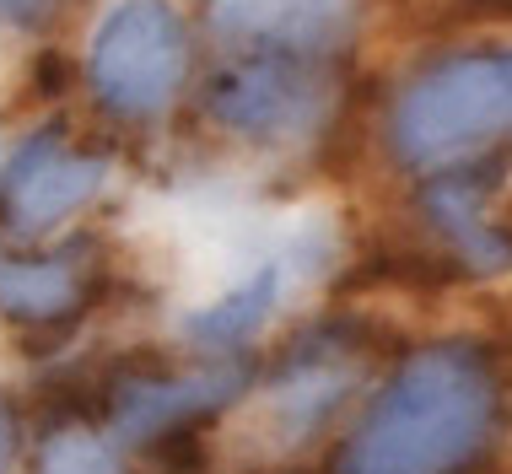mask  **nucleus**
Instances as JSON below:
<instances>
[{"label":"nucleus","instance_id":"obj_1","mask_svg":"<svg viewBox=\"0 0 512 474\" xmlns=\"http://www.w3.org/2000/svg\"><path fill=\"white\" fill-rule=\"evenodd\" d=\"M502 404L507 383L486 345H426L372 399L335 474H469L491 453Z\"/></svg>","mask_w":512,"mask_h":474},{"label":"nucleus","instance_id":"obj_2","mask_svg":"<svg viewBox=\"0 0 512 474\" xmlns=\"http://www.w3.org/2000/svg\"><path fill=\"white\" fill-rule=\"evenodd\" d=\"M394 151L415 173H464L512 146V49L448 54L394 108Z\"/></svg>","mask_w":512,"mask_h":474},{"label":"nucleus","instance_id":"obj_3","mask_svg":"<svg viewBox=\"0 0 512 474\" xmlns=\"http://www.w3.org/2000/svg\"><path fill=\"white\" fill-rule=\"evenodd\" d=\"M189 71V38L168 0H114L92 33L87 76L108 114L157 119Z\"/></svg>","mask_w":512,"mask_h":474},{"label":"nucleus","instance_id":"obj_4","mask_svg":"<svg viewBox=\"0 0 512 474\" xmlns=\"http://www.w3.org/2000/svg\"><path fill=\"white\" fill-rule=\"evenodd\" d=\"M211 119L248 141H292L308 135L329 108V81L302 54H259L232 65L211 87Z\"/></svg>","mask_w":512,"mask_h":474},{"label":"nucleus","instance_id":"obj_5","mask_svg":"<svg viewBox=\"0 0 512 474\" xmlns=\"http://www.w3.org/2000/svg\"><path fill=\"white\" fill-rule=\"evenodd\" d=\"M362 345L345 340L340 329H318L313 340L292 345L275 361L270 378V431L275 448H297V442L318 437L329 426V415L351 399V388L362 383Z\"/></svg>","mask_w":512,"mask_h":474},{"label":"nucleus","instance_id":"obj_6","mask_svg":"<svg viewBox=\"0 0 512 474\" xmlns=\"http://www.w3.org/2000/svg\"><path fill=\"white\" fill-rule=\"evenodd\" d=\"M248 388V361H216L200 372H130L108 383L114 426L135 442H157L173 431H189L200 415L232 404Z\"/></svg>","mask_w":512,"mask_h":474},{"label":"nucleus","instance_id":"obj_7","mask_svg":"<svg viewBox=\"0 0 512 474\" xmlns=\"http://www.w3.org/2000/svg\"><path fill=\"white\" fill-rule=\"evenodd\" d=\"M318 259H329V232L318 227V221H308V227L286 232V243L275 248V254L248 264L211 308L189 313L184 334L200 340V345H238V340H248V334L275 313V302L286 297V286L318 270Z\"/></svg>","mask_w":512,"mask_h":474},{"label":"nucleus","instance_id":"obj_8","mask_svg":"<svg viewBox=\"0 0 512 474\" xmlns=\"http://www.w3.org/2000/svg\"><path fill=\"white\" fill-rule=\"evenodd\" d=\"M205 17L227 44L308 54L345 44L362 17V0H205Z\"/></svg>","mask_w":512,"mask_h":474},{"label":"nucleus","instance_id":"obj_9","mask_svg":"<svg viewBox=\"0 0 512 474\" xmlns=\"http://www.w3.org/2000/svg\"><path fill=\"white\" fill-rule=\"evenodd\" d=\"M108 167L98 157H71V151H54L44 135L11 162V184H6V200H11V227L22 232H44L54 221L76 216L92 194L103 189Z\"/></svg>","mask_w":512,"mask_h":474},{"label":"nucleus","instance_id":"obj_10","mask_svg":"<svg viewBox=\"0 0 512 474\" xmlns=\"http://www.w3.org/2000/svg\"><path fill=\"white\" fill-rule=\"evenodd\" d=\"M426 216L448 237L453 259L475 275H507L512 270V232L491 216V194L475 173H442L426 189Z\"/></svg>","mask_w":512,"mask_h":474},{"label":"nucleus","instance_id":"obj_11","mask_svg":"<svg viewBox=\"0 0 512 474\" xmlns=\"http://www.w3.org/2000/svg\"><path fill=\"white\" fill-rule=\"evenodd\" d=\"M87 297V264L81 248L65 254H11L0 248V308L22 324H54L76 313Z\"/></svg>","mask_w":512,"mask_h":474},{"label":"nucleus","instance_id":"obj_12","mask_svg":"<svg viewBox=\"0 0 512 474\" xmlns=\"http://www.w3.org/2000/svg\"><path fill=\"white\" fill-rule=\"evenodd\" d=\"M38 474H124L119 453L108 448L98 431H81V426H65L54 431L38 453Z\"/></svg>","mask_w":512,"mask_h":474},{"label":"nucleus","instance_id":"obj_13","mask_svg":"<svg viewBox=\"0 0 512 474\" xmlns=\"http://www.w3.org/2000/svg\"><path fill=\"white\" fill-rule=\"evenodd\" d=\"M54 11H60V0H0V22L6 27H44Z\"/></svg>","mask_w":512,"mask_h":474},{"label":"nucleus","instance_id":"obj_14","mask_svg":"<svg viewBox=\"0 0 512 474\" xmlns=\"http://www.w3.org/2000/svg\"><path fill=\"white\" fill-rule=\"evenodd\" d=\"M17 464V421H11V410L0 404V474H11Z\"/></svg>","mask_w":512,"mask_h":474}]
</instances>
